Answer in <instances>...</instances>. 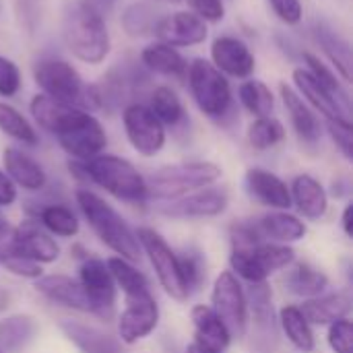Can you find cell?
<instances>
[{
    "mask_svg": "<svg viewBox=\"0 0 353 353\" xmlns=\"http://www.w3.org/2000/svg\"><path fill=\"white\" fill-rule=\"evenodd\" d=\"M62 39L68 52L85 64L103 62L112 46L105 21L89 0L66 2L62 14Z\"/></svg>",
    "mask_w": 353,
    "mask_h": 353,
    "instance_id": "obj_1",
    "label": "cell"
},
{
    "mask_svg": "<svg viewBox=\"0 0 353 353\" xmlns=\"http://www.w3.org/2000/svg\"><path fill=\"white\" fill-rule=\"evenodd\" d=\"M70 172L83 180H89L124 203H143L147 192L145 176L128 161L118 155H97L87 161H70Z\"/></svg>",
    "mask_w": 353,
    "mask_h": 353,
    "instance_id": "obj_2",
    "label": "cell"
},
{
    "mask_svg": "<svg viewBox=\"0 0 353 353\" xmlns=\"http://www.w3.org/2000/svg\"><path fill=\"white\" fill-rule=\"evenodd\" d=\"M74 196L81 213L85 215L97 238L120 259L137 263L141 259V244L137 232H132V228L124 221V217L99 194L87 188H79Z\"/></svg>",
    "mask_w": 353,
    "mask_h": 353,
    "instance_id": "obj_3",
    "label": "cell"
},
{
    "mask_svg": "<svg viewBox=\"0 0 353 353\" xmlns=\"http://www.w3.org/2000/svg\"><path fill=\"white\" fill-rule=\"evenodd\" d=\"M33 79L43 95L60 103L74 105L81 110L101 108L97 87L85 85L79 70L64 60H39L33 66Z\"/></svg>",
    "mask_w": 353,
    "mask_h": 353,
    "instance_id": "obj_4",
    "label": "cell"
},
{
    "mask_svg": "<svg viewBox=\"0 0 353 353\" xmlns=\"http://www.w3.org/2000/svg\"><path fill=\"white\" fill-rule=\"evenodd\" d=\"M221 178V168L211 161H184L155 170L147 182L149 196L157 201H176L194 190L213 186Z\"/></svg>",
    "mask_w": 353,
    "mask_h": 353,
    "instance_id": "obj_5",
    "label": "cell"
},
{
    "mask_svg": "<svg viewBox=\"0 0 353 353\" xmlns=\"http://www.w3.org/2000/svg\"><path fill=\"white\" fill-rule=\"evenodd\" d=\"M186 79H188L190 95H192L196 108L205 116H209L213 120H221L230 112L232 99H234L230 81L223 72H219L211 64V60L194 58L188 64Z\"/></svg>",
    "mask_w": 353,
    "mask_h": 353,
    "instance_id": "obj_6",
    "label": "cell"
},
{
    "mask_svg": "<svg viewBox=\"0 0 353 353\" xmlns=\"http://www.w3.org/2000/svg\"><path fill=\"white\" fill-rule=\"evenodd\" d=\"M296 261V250L288 244L259 242L250 248H232V273L248 283H265L273 273L290 267Z\"/></svg>",
    "mask_w": 353,
    "mask_h": 353,
    "instance_id": "obj_7",
    "label": "cell"
},
{
    "mask_svg": "<svg viewBox=\"0 0 353 353\" xmlns=\"http://www.w3.org/2000/svg\"><path fill=\"white\" fill-rule=\"evenodd\" d=\"M137 238H139L141 250L147 252L149 263L163 292L178 302L188 300L190 294L186 290V283L180 271V261H178V254L170 248V244L151 228H139Z\"/></svg>",
    "mask_w": 353,
    "mask_h": 353,
    "instance_id": "obj_8",
    "label": "cell"
},
{
    "mask_svg": "<svg viewBox=\"0 0 353 353\" xmlns=\"http://www.w3.org/2000/svg\"><path fill=\"white\" fill-rule=\"evenodd\" d=\"M211 310L228 327L232 337H244L248 329V306L246 294L232 271L217 275L211 292Z\"/></svg>",
    "mask_w": 353,
    "mask_h": 353,
    "instance_id": "obj_9",
    "label": "cell"
},
{
    "mask_svg": "<svg viewBox=\"0 0 353 353\" xmlns=\"http://www.w3.org/2000/svg\"><path fill=\"white\" fill-rule=\"evenodd\" d=\"M56 139L74 161H87L91 157H97L108 145V134L101 122L87 110H81L74 120L56 134Z\"/></svg>",
    "mask_w": 353,
    "mask_h": 353,
    "instance_id": "obj_10",
    "label": "cell"
},
{
    "mask_svg": "<svg viewBox=\"0 0 353 353\" xmlns=\"http://www.w3.org/2000/svg\"><path fill=\"white\" fill-rule=\"evenodd\" d=\"M124 132L132 149L143 157L157 155L165 145V126L143 103H128L122 112Z\"/></svg>",
    "mask_w": 353,
    "mask_h": 353,
    "instance_id": "obj_11",
    "label": "cell"
},
{
    "mask_svg": "<svg viewBox=\"0 0 353 353\" xmlns=\"http://www.w3.org/2000/svg\"><path fill=\"white\" fill-rule=\"evenodd\" d=\"M79 283L85 290L93 314L101 319H112L116 306V283L108 271V265L99 259H85L79 269Z\"/></svg>",
    "mask_w": 353,
    "mask_h": 353,
    "instance_id": "obj_12",
    "label": "cell"
},
{
    "mask_svg": "<svg viewBox=\"0 0 353 353\" xmlns=\"http://www.w3.org/2000/svg\"><path fill=\"white\" fill-rule=\"evenodd\" d=\"M159 323V306L155 298L149 294L126 298V308L118 319V335L120 343L134 345L149 337Z\"/></svg>",
    "mask_w": 353,
    "mask_h": 353,
    "instance_id": "obj_13",
    "label": "cell"
},
{
    "mask_svg": "<svg viewBox=\"0 0 353 353\" xmlns=\"http://www.w3.org/2000/svg\"><path fill=\"white\" fill-rule=\"evenodd\" d=\"M230 205V194L225 188L207 186L184 194L176 201H168L159 207L163 215L180 217V219H205L221 215Z\"/></svg>",
    "mask_w": 353,
    "mask_h": 353,
    "instance_id": "obj_14",
    "label": "cell"
},
{
    "mask_svg": "<svg viewBox=\"0 0 353 353\" xmlns=\"http://www.w3.org/2000/svg\"><path fill=\"white\" fill-rule=\"evenodd\" d=\"M207 23L190 10H178L172 14H163L155 27L157 39L172 48H188L199 46L207 39Z\"/></svg>",
    "mask_w": 353,
    "mask_h": 353,
    "instance_id": "obj_15",
    "label": "cell"
},
{
    "mask_svg": "<svg viewBox=\"0 0 353 353\" xmlns=\"http://www.w3.org/2000/svg\"><path fill=\"white\" fill-rule=\"evenodd\" d=\"M211 64L225 77L250 79L256 68V58L240 37L219 35L211 43Z\"/></svg>",
    "mask_w": 353,
    "mask_h": 353,
    "instance_id": "obj_16",
    "label": "cell"
},
{
    "mask_svg": "<svg viewBox=\"0 0 353 353\" xmlns=\"http://www.w3.org/2000/svg\"><path fill=\"white\" fill-rule=\"evenodd\" d=\"M10 240L25 256H29L31 261H35L39 265H50V263L58 261V256H60V246L35 219L21 221L10 232Z\"/></svg>",
    "mask_w": 353,
    "mask_h": 353,
    "instance_id": "obj_17",
    "label": "cell"
},
{
    "mask_svg": "<svg viewBox=\"0 0 353 353\" xmlns=\"http://www.w3.org/2000/svg\"><path fill=\"white\" fill-rule=\"evenodd\" d=\"M248 194L265 207L275 211H288L292 207L290 186L273 172L263 168H250L244 178Z\"/></svg>",
    "mask_w": 353,
    "mask_h": 353,
    "instance_id": "obj_18",
    "label": "cell"
},
{
    "mask_svg": "<svg viewBox=\"0 0 353 353\" xmlns=\"http://www.w3.org/2000/svg\"><path fill=\"white\" fill-rule=\"evenodd\" d=\"M35 290L50 302L58 304V306H66L79 312H91V302L85 294V290L81 288L79 279H72L68 275H41L39 279H35Z\"/></svg>",
    "mask_w": 353,
    "mask_h": 353,
    "instance_id": "obj_19",
    "label": "cell"
},
{
    "mask_svg": "<svg viewBox=\"0 0 353 353\" xmlns=\"http://www.w3.org/2000/svg\"><path fill=\"white\" fill-rule=\"evenodd\" d=\"M246 306L248 316H252L254 329L259 333L256 343L259 347L265 343V350L271 347V339L275 343L277 337V325H275V312H273V296L271 288L265 283H250V290L246 294Z\"/></svg>",
    "mask_w": 353,
    "mask_h": 353,
    "instance_id": "obj_20",
    "label": "cell"
},
{
    "mask_svg": "<svg viewBox=\"0 0 353 353\" xmlns=\"http://www.w3.org/2000/svg\"><path fill=\"white\" fill-rule=\"evenodd\" d=\"M292 79H294V85L298 87V95L306 103H310L319 114H323L325 120H350L352 122L350 110H345L306 68H296Z\"/></svg>",
    "mask_w": 353,
    "mask_h": 353,
    "instance_id": "obj_21",
    "label": "cell"
},
{
    "mask_svg": "<svg viewBox=\"0 0 353 353\" xmlns=\"http://www.w3.org/2000/svg\"><path fill=\"white\" fill-rule=\"evenodd\" d=\"M2 163H4V174L14 182V186H21L23 190L29 192L43 190L48 176L43 168L25 151L17 147H6L2 151Z\"/></svg>",
    "mask_w": 353,
    "mask_h": 353,
    "instance_id": "obj_22",
    "label": "cell"
},
{
    "mask_svg": "<svg viewBox=\"0 0 353 353\" xmlns=\"http://www.w3.org/2000/svg\"><path fill=\"white\" fill-rule=\"evenodd\" d=\"M292 205H296L298 213L306 219H321L329 211V194L325 186L310 174H300L294 178L290 186Z\"/></svg>",
    "mask_w": 353,
    "mask_h": 353,
    "instance_id": "obj_23",
    "label": "cell"
},
{
    "mask_svg": "<svg viewBox=\"0 0 353 353\" xmlns=\"http://www.w3.org/2000/svg\"><path fill=\"white\" fill-rule=\"evenodd\" d=\"M281 91V99H283V105L290 114V120H292V126L296 130V134L300 137L302 143H308V145H314L319 143L321 139V122L316 118V114L308 108V103L298 95L296 89H292L290 85L281 83L279 87Z\"/></svg>",
    "mask_w": 353,
    "mask_h": 353,
    "instance_id": "obj_24",
    "label": "cell"
},
{
    "mask_svg": "<svg viewBox=\"0 0 353 353\" xmlns=\"http://www.w3.org/2000/svg\"><path fill=\"white\" fill-rule=\"evenodd\" d=\"M190 321L194 325L196 339L194 343L213 350V352H225L232 343V335L228 327L219 321V316L211 310V306L199 304L190 310Z\"/></svg>",
    "mask_w": 353,
    "mask_h": 353,
    "instance_id": "obj_25",
    "label": "cell"
},
{
    "mask_svg": "<svg viewBox=\"0 0 353 353\" xmlns=\"http://www.w3.org/2000/svg\"><path fill=\"white\" fill-rule=\"evenodd\" d=\"M60 329L81 353H124L120 339L95 327H89L77 321H62Z\"/></svg>",
    "mask_w": 353,
    "mask_h": 353,
    "instance_id": "obj_26",
    "label": "cell"
},
{
    "mask_svg": "<svg viewBox=\"0 0 353 353\" xmlns=\"http://www.w3.org/2000/svg\"><path fill=\"white\" fill-rule=\"evenodd\" d=\"M256 230L265 242L273 244H292L306 236L304 221L288 211H273L263 215L256 221Z\"/></svg>",
    "mask_w": 353,
    "mask_h": 353,
    "instance_id": "obj_27",
    "label": "cell"
},
{
    "mask_svg": "<svg viewBox=\"0 0 353 353\" xmlns=\"http://www.w3.org/2000/svg\"><path fill=\"white\" fill-rule=\"evenodd\" d=\"M29 110H31V116L33 120L43 128L48 130L50 134H58L62 128H66L74 116L81 112V108H74V105H66V103H60L43 93H37L33 95L31 103H29Z\"/></svg>",
    "mask_w": 353,
    "mask_h": 353,
    "instance_id": "obj_28",
    "label": "cell"
},
{
    "mask_svg": "<svg viewBox=\"0 0 353 353\" xmlns=\"http://www.w3.org/2000/svg\"><path fill=\"white\" fill-rule=\"evenodd\" d=\"M352 310V302L345 294H323L316 298L306 300L300 306V312L310 325H333L341 319H347Z\"/></svg>",
    "mask_w": 353,
    "mask_h": 353,
    "instance_id": "obj_29",
    "label": "cell"
},
{
    "mask_svg": "<svg viewBox=\"0 0 353 353\" xmlns=\"http://www.w3.org/2000/svg\"><path fill=\"white\" fill-rule=\"evenodd\" d=\"M141 62L151 72L163 74V77H174V79L186 77V70H188V62L184 60V56L176 48L161 43V41L149 43L141 52Z\"/></svg>",
    "mask_w": 353,
    "mask_h": 353,
    "instance_id": "obj_30",
    "label": "cell"
},
{
    "mask_svg": "<svg viewBox=\"0 0 353 353\" xmlns=\"http://www.w3.org/2000/svg\"><path fill=\"white\" fill-rule=\"evenodd\" d=\"M37 335V323L29 314H14L0 321V350L21 353Z\"/></svg>",
    "mask_w": 353,
    "mask_h": 353,
    "instance_id": "obj_31",
    "label": "cell"
},
{
    "mask_svg": "<svg viewBox=\"0 0 353 353\" xmlns=\"http://www.w3.org/2000/svg\"><path fill=\"white\" fill-rule=\"evenodd\" d=\"M285 288L290 294L298 296V298H304V300H310V298H316V296H323L325 290L329 288V277L310 267L308 263H298L285 277Z\"/></svg>",
    "mask_w": 353,
    "mask_h": 353,
    "instance_id": "obj_32",
    "label": "cell"
},
{
    "mask_svg": "<svg viewBox=\"0 0 353 353\" xmlns=\"http://www.w3.org/2000/svg\"><path fill=\"white\" fill-rule=\"evenodd\" d=\"M279 325L288 337V341L304 353H310L314 350V333L312 325L304 319L298 306H283L279 310Z\"/></svg>",
    "mask_w": 353,
    "mask_h": 353,
    "instance_id": "obj_33",
    "label": "cell"
},
{
    "mask_svg": "<svg viewBox=\"0 0 353 353\" xmlns=\"http://www.w3.org/2000/svg\"><path fill=\"white\" fill-rule=\"evenodd\" d=\"M35 217L39 219L41 228L50 234V236H58V238H74L81 230L77 215L64 207V205H43L35 211Z\"/></svg>",
    "mask_w": 353,
    "mask_h": 353,
    "instance_id": "obj_34",
    "label": "cell"
},
{
    "mask_svg": "<svg viewBox=\"0 0 353 353\" xmlns=\"http://www.w3.org/2000/svg\"><path fill=\"white\" fill-rule=\"evenodd\" d=\"M105 265H108V271H110L116 288H120L126 298H134V296L149 294V281H147V277L130 261L120 259V256H112V259H108Z\"/></svg>",
    "mask_w": 353,
    "mask_h": 353,
    "instance_id": "obj_35",
    "label": "cell"
},
{
    "mask_svg": "<svg viewBox=\"0 0 353 353\" xmlns=\"http://www.w3.org/2000/svg\"><path fill=\"white\" fill-rule=\"evenodd\" d=\"M316 41L321 43L323 52L329 56V60L333 62V66L337 68L341 79L350 81L352 79V50H350V43L339 33H335L333 29H327L323 25L316 29Z\"/></svg>",
    "mask_w": 353,
    "mask_h": 353,
    "instance_id": "obj_36",
    "label": "cell"
},
{
    "mask_svg": "<svg viewBox=\"0 0 353 353\" xmlns=\"http://www.w3.org/2000/svg\"><path fill=\"white\" fill-rule=\"evenodd\" d=\"M147 108L155 114V118L163 126H178L186 118L182 99L178 97V93L172 87H165V85L153 89Z\"/></svg>",
    "mask_w": 353,
    "mask_h": 353,
    "instance_id": "obj_37",
    "label": "cell"
},
{
    "mask_svg": "<svg viewBox=\"0 0 353 353\" xmlns=\"http://www.w3.org/2000/svg\"><path fill=\"white\" fill-rule=\"evenodd\" d=\"M163 14L149 2H132L126 6L120 23L124 31L132 37H143L149 33H155V27Z\"/></svg>",
    "mask_w": 353,
    "mask_h": 353,
    "instance_id": "obj_38",
    "label": "cell"
},
{
    "mask_svg": "<svg viewBox=\"0 0 353 353\" xmlns=\"http://www.w3.org/2000/svg\"><path fill=\"white\" fill-rule=\"evenodd\" d=\"M238 97H240V103L256 118L271 116L275 110L273 91L259 79H246L238 87Z\"/></svg>",
    "mask_w": 353,
    "mask_h": 353,
    "instance_id": "obj_39",
    "label": "cell"
},
{
    "mask_svg": "<svg viewBox=\"0 0 353 353\" xmlns=\"http://www.w3.org/2000/svg\"><path fill=\"white\" fill-rule=\"evenodd\" d=\"M0 265L17 277L23 279H39L41 277V265L25 256L10 240V234L0 240Z\"/></svg>",
    "mask_w": 353,
    "mask_h": 353,
    "instance_id": "obj_40",
    "label": "cell"
},
{
    "mask_svg": "<svg viewBox=\"0 0 353 353\" xmlns=\"http://www.w3.org/2000/svg\"><path fill=\"white\" fill-rule=\"evenodd\" d=\"M0 130L6 137L19 141L23 145H29V147L39 143V137H37L35 128L31 126V122L17 108H12L6 101H0Z\"/></svg>",
    "mask_w": 353,
    "mask_h": 353,
    "instance_id": "obj_41",
    "label": "cell"
},
{
    "mask_svg": "<svg viewBox=\"0 0 353 353\" xmlns=\"http://www.w3.org/2000/svg\"><path fill=\"white\" fill-rule=\"evenodd\" d=\"M246 139L250 143L252 149L256 151H267L273 149L275 145H279L285 139V128L283 124L273 118V116H265V118H256L246 132Z\"/></svg>",
    "mask_w": 353,
    "mask_h": 353,
    "instance_id": "obj_42",
    "label": "cell"
},
{
    "mask_svg": "<svg viewBox=\"0 0 353 353\" xmlns=\"http://www.w3.org/2000/svg\"><path fill=\"white\" fill-rule=\"evenodd\" d=\"M304 62H306V70L345 108V110H350V95H347V91H345V87L341 85V81H339V74H335L319 56H314V54H310V52H306L304 54ZM352 112V110H350Z\"/></svg>",
    "mask_w": 353,
    "mask_h": 353,
    "instance_id": "obj_43",
    "label": "cell"
},
{
    "mask_svg": "<svg viewBox=\"0 0 353 353\" xmlns=\"http://www.w3.org/2000/svg\"><path fill=\"white\" fill-rule=\"evenodd\" d=\"M178 261H180V271H182L186 290H188V294L192 296L194 292L201 290V285H203L205 279H207L205 261H203V256H201L199 252H186V254L178 256Z\"/></svg>",
    "mask_w": 353,
    "mask_h": 353,
    "instance_id": "obj_44",
    "label": "cell"
},
{
    "mask_svg": "<svg viewBox=\"0 0 353 353\" xmlns=\"http://www.w3.org/2000/svg\"><path fill=\"white\" fill-rule=\"evenodd\" d=\"M329 345L333 353H353V325L350 319H341L329 325Z\"/></svg>",
    "mask_w": 353,
    "mask_h": 353,
    "instance_id": "obj_45",
    "label": "cell"
},
{
    "mask_svg": "<svg viewBox=\"0 0 353 353\" xmlns=\"http://www.w3.org/2000/svg\"><path fill=\"white\" fill-rule=\"evenodd\" d=\"M327 130L347 161L353 159V128L350 120H327Z\"/></svg>",
    "mask_w": 353,
    "mask_h": 353,
    "instance_id": "obj_46",
    "label": "cell"
},
{
    "mask_svg": "<svg viewBox=\"0 0 353 353\" xmlns=\"http://www.w3.org/2000/svg\"><path fill=\"white\" fill-rule=\"evenodd\" d=\"M21 89V70L19 66L6 58L0 56V95L2 97H12Z\"/></svg>",
    "mask_w": 353,
    "mask_h": 353,
    "instance_id": "obj_47",
    "label": "cell"
},
{
    "mask_svg": "<svg viewBox=\"0 0 353 353\" xmlns=\"http://www.w3.org/2000/svg\"><path fill=\"white\" fill-rule=\"evenodd\" d=\"M196 17L205 23H219L225 17V6L221 0H184Z\"/></svg>",
    "mask_w": 353,
    "mask_h": 353,
    "instance_id": "obj_48",
    "label": "cell"
},
{
    "mask_svg": "<svg viewBox=\"0 0 353 353\" xmlns=\"http://www.w3.org/2000/svg\"><path fill=\"white\" fill-rule=\"evenodd\" d=\"M273 8V12L285 23V25H298L304 19V8L300 0H267Z\"/></svg>",
    "mask_w": 353,
    "mask_h": 353,
    "instance_id": "obj_49",
    "label": "cell"
},
{
    "mask_svg": "<svg viewBox=\"0 0 353 353\" xmlns=\"http://www.w3.org/2000/svg\"><path fill=\"white\" fill-rule=\"evenodd\" d=\"M17 201V186L14 182L0 170V207H10Z\"/></svg>",
    "mask_w": 353,
    "mask_h": 353,
    "instance_id": "obj_50",
    "label": "cell"
},
{
    "mask_svg": "<svg viewBox=\"0 0 353 353\" xmlns=\"http://www.w3.org/2000/svg\"><path fill=\"white\" fill-rule=\"evenodd\" d=\"M341 225H343V232L347 238L353 236V203H347L345 209H343V215H341Z\"/></svg>",
    "mask_w": 353,
    "mask_h": 353,
    "instance_id": "obj_51",
    "label": "cell"
},
{
    "mask_svg": "<svg viewBox=\"0 0 353 353\" xmlns=\"http://www.w3.org/2000/svg\"><path fill=\"white\" fill-rule=\"evenodd\" d=\"M188 353H223V352H213V350H207L199 343H190L188 345Z\"/></svg>",
    "mask_w": 353,
    "mask_h": 353,
    "instance_id": "obj_52",
    "label": "cell"
},
{
    "mask_svg": "<svg viewBox=\"0 0 353 353\" xmlns=\"http://www.w3.org/2000/svg\"><path fill=\"white\" fill-rule=\"evenodd\" d=\"M8 234H10V228H8L6 219H4V217L0 215V240H2V238H6Z\"/></svg>",
    "mask_w": 353,
    "mask_h": 353,
    "instance_id": "obj_53",
    "label": "cell"
},
{
    "mask_svg": "<svg viewBox=\"0 0 353 353\" xmlns=\"http://www.w3.org/2000/svg\"><path fill=\"white\" fill-rule=\"evenodd\" d=\"M155 2H172V4H176V2H180V0H155Z\"/></svg>",
    "mask_w": 353,
    "mask_h": 353,
    "instance_id": "obj_54",
    "label": "cell"
},
{
    "mask_svg": "<svg viewBox=\"0 0 353 353\" xmlns=\"http://www.w3.org/2000/svg\"><path fill=\"white\" fill-rule=\"evenodd\" d=\"M103 2H116V0H103Z\"/></svg>",
    "mask_w": 353,
    "mask_h": 353,
    "instance_id": "obj_55",
    "label": "cell"
},
{
    "mask_svg": "<svg viewBox=\"0 0 353 353\" xmlns=\"http://www.w3.org/2000/svg\"><path fill=\"white\" fill-rule=\"evenodd\" d=\"M0 353H2V350H0Z\"/></svg>",
    "mask_w": 353,
    "mask_h": 353,
    "instance_id": "obj_56",
    "label": "cell"
}]
</instances>
